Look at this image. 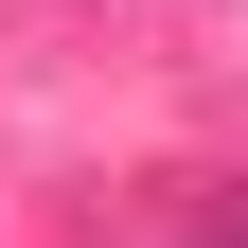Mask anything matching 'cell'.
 <instances>
[{
  "instance_id": "obj_1",
  "label": "cell",
  "mask_w": 248,
  "mask_h": 248,
  "mask_svg": "<svg viewBox=\"0 0 248 248\" xmlns=\"http://www.w3.org/2000/svg\"><path fill=\"white\" fill-rule=\"evenodd\" d=\"M195 248H248V195H231V231H195Z\"/></svg>"
}]
</instances>
